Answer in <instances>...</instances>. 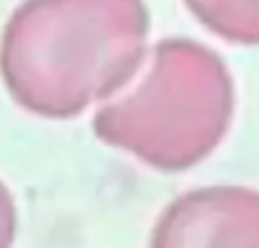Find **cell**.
I'll return each mask as SVG.
<instances>
[{
	"instance_id": "obj_1",
	"label": "cell",
	"mask_w": 259,
	"mask_h": 248,
	"mask_svg": "<svg viewBox=\"0 0 259 248\" xmlns=\"http://www.w3.org/2000/svg\"><path fill=\"white\" fill-rule=\"evenodd\" d=\"M148 34L146 0H23L0 36V77L30 114L73 118L132 82Z\"/></svg>"
},
{
	"instance_id": "obj_2",
	"label": "cell",
	"mask_w": 259,
	"mask_h": 248,
	"mask_svg": "<svg viewBox=\"0 0 259 248\" xmlns=\"http://www.w3.org/2000/svg\"><path fill=\"white\" fill-rule=\"evenodd\" d=\"M234 100L232 73L216 50L187 36L161 39L143 80L96 112L94 132L161 173L189 171L223 141Z\"/></svg>"
},
{
	"instance_id": "obj_3",
	"label": "cell",
	"mask_w": 259,
	"mask_h": 248,
	"mask_svg": "<svg viewBox=\"0 0 259 248\" xmlns=\"http://www.w3.org/2000/svg\"><path fill=\"white\" fill-rule=\"evenodd\" d=\"M150 248H259V191L211 185L178 196L157 219Z\"/></svg>"
},
{
	"instance_id": "obj_4",
	"label": "cell",
	"mask_w": 259,
	"mask_h": 248,
	"mask_svg": "<svg viewBox=\"0 0 259 248\" xmlns=\"http://www.w3.org/2000/svg\"><path fill=\"white\" fill-rule=\"evenodd\" d=\"M189 12L232 44L259 46V0H184Z\"/></svg>"
},
{
	"instance_id": "obj_5",
	"label": "cell",
	"mask_w": 259,
	"mask_h": 248,
	"mask_svg": "<svg viewBox=\"0 0 259 248\" xmlns=\"http://www.w3.org/2000/svg\"><path fill=\"white\" fill-rule=\"evenodd\" d=\"M16 228H18L16 203H14L7 185L0 180V248H12L14 246Z\"/></svg>"
}]
</instances>
